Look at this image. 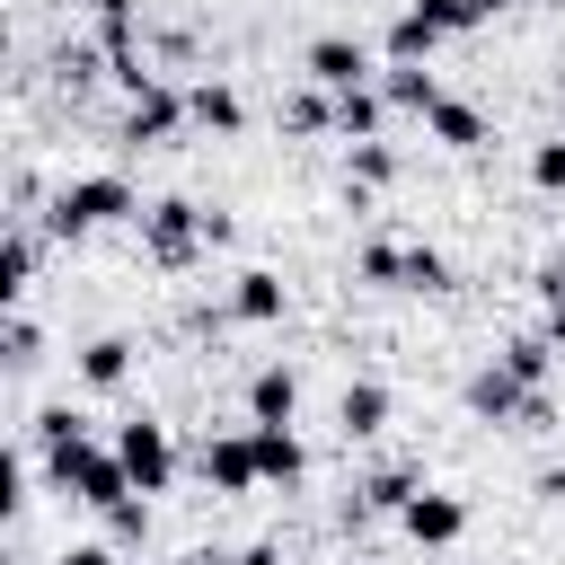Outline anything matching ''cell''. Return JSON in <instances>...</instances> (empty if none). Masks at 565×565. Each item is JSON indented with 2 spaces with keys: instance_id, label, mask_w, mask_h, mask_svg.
Wrapping results in <instances>:
<instances>
[{
  "instance_id": "44dd1931",
  "label": "cell",
  "mask_w": 565,
  "mask_h": 565,
  "mask_svg": "<svg viewBox=\"0 0 565 565\" xmlns=\"http://www.w3.org/2000/svg\"><path fill=\"white\" fill-rule=\"evenodd\" d=\"M406 503H415V477H406V468H380V477L362 486V512H406Z\"/></svg>"
},
{
  "instance_id": "cb8c5ba5",
  "label": "cell",
  "mask_w": 565,
  "mask_h": 565,
  "mask_svg": "<svg viewBox=\"0 0 565 565\" xmlns=\"http://www.w3.org/2000/svg\"><path fill=\"white\" fill-rule=\"evenodd\" d=\"M353 177H362V185H388V177H397V150H388V141H353Z\"/></svg>"
},
{
  "instance_id": "4316f807",
  "label": "cell",
  "mask_w": 565,
  "mask_h": 565,
  "mask_svg": "<svg viewBox=\"0 0 565 565\" xmlns=\"http://www.w3.org/2000/svg\"><path fill=\"white\" fill-rule=\"evenodd\" d=\"M362 274H371V282H397V274H406V247H362Z\"/></svg>"
},
{
  "instance_id": "30bf717a",
  "label": "cell",
  "mask_w": 565,
  "mask_h": 565,
  "mask_svg": "<svg viewBox=\"0 0 565 565\" xmlns=\"http://www.w3.org/2000/svg\"><path fill=\"white\" fill-rule=\"evenodd\" d=\"M433 44H441V26H433L424 9H397V26H388V71H424Z\"/></svg>"
},
{
  "instance_id": "5b68a950",
  "label": "cell",
  "mask_w": 565,
  "mask_h": 565,
  "mask_svg": "<svg viewBox=\"0 0 565 565\" xmlns=\"http://www.w3.org/2000/svg\"><path fill=\"white\" fill-rule=\"evenodd\" d=\"M300 62H309V79H318L327 97H344V88H371V53H362L353 35H318Z\"/></svg>"
},
{
  "instance_id": "d4e9b609",
  "label": "cell",
  "mask_w": 565,
  "mask_h": 565,
  "mask_svg": "<svg viewBox=\"0 0 565 565\" xmlns=\"http://www.w3.org/2000/svg\"><path fill=\"white\" fill-rule=\"evenodd\" d=\"M530 185L539 194H565V141H539L530 150Z\"/></svg>"
},
{
  "instance_id": "1f68e13d",
  "label": "cell",
  "mask_w": 565,
  "mask_h": 565,
  "mask_svg": "<svg viewBox=\"0 0 565 565\" xmlns=\"http://www.w3.org/2000/svg\"><path fill=\"white\" fill-rule=\"evenodd\" d=\"M539 494H547V503H565V468H547V477H539Z\"/></svg>"
},
{
  "instance_id": "277c9868",
  "label": "cell",
  "mask_w": 565,
  "mask_h": 565,
  "mask_svg": "<svg viewBox=\"0 0 565 565\" xmlns=\"http://www.w3.org/2000/svg\"><path fill=\"white\" fill-rule=\"evenodd\" d=\"M115 459L132 468V494H168V477H177V450H168V433H159L150 415H132V424L115 433Z\"/></svg>"
},
{
  "instance_id": "4fadbf2b",
  "label": "cell",
  "mask_w": 565,
  "mask_h": 565,
  "mask_svg": "<svg viewBox=\"0 0 565 565\" xmlns=\"http://www.w3.org/2000/svg\"><path fill=\"white\" fill-rule=\"evenodd\" d=\"M424 124H433V141H441V150H477V141H486V115H477L468 97H441Z\"/></svg>"
},
{
  "instance_id": "8992f818",
  "label": "cell",
  "mask_w": 565,
  "mask_h": 565,
  "mask_svg": "<svg viewBox=\"0 0 565 565\" xmlns=\"http://www.w3.org/2000/svg\"><path fill=\"white\" fill-rule=\"evenodd\" d=\"M203 477H212L221 494L265 486V468H256V424H247V433H212V441H203Z\"/></svg>"
},
{
  "instance_id": "6da1fadb",
  "label": "cell",
  "mask_w": 565,
  "mask_h": 565,
  "mask_svg": "<svg viewBox=\"0 0 565 565\" xmlns=\"http://www.w3.org/2000/svg\"><path fill=\"white\" fill-rule=\"evenodd\" d=\"M44 477H53L71 503H88V512H124V503H132V468H124L115 450H97V441L44 450Z\"/></svg>"
},
{
  "instance_id": "e0dca14e",
  "label": "cell",
  "mask_w": 565,
  "mask_h": 565,
  "mask_svg": "<svg viewBox=\"0 0 565 565\" xmlns=\"http://www.w3.org/2000/svg\"><path fill=\"white\" fill-rule=\"evenodd\" d=\"M185 115H194V124H212V132H238V124H247V106H238V88H221V79H203V88H185Z\"/></svg>"
},
{
  "instance_id": "2e32d148",
  "label": "cell",
  "mask_w": 565,
  "mask_h": 565,
  "mask_svg": "<svg viewBox=\"0 0 565 565\" xmlns=\"http://www.w3.org/2000/svg\"><path fill=\"white\" fill-rule=\"evenodd\" d=\"M380 97H388L397 115H433V106H441V79H433V71H380Z\"/></svg>"
},
{
  "instance_id": "836d02e7",
  "label": "cell",
  "mask_w": 565,
  "mask_h": 565,
  "mask_svg": "<svg viewBox=\"0 0 565 565\" xmlns=\"http://www.w3.org/2000/svg\"><path fill=\"white\" fill-rule=\"evenodd\" d=\"M185 565H212V556H185Z\"/></svg>"
},
{
  "instance_id": "83f0119b",
  "label": "cell",
  "mask_w": 565,
  "mask_h": 565,
  "mask_svg": "<svg viewBox=\"0 0 565 565\" xmlns=\"http://www.w3.org/2000/svg\"><path fill=\"white\" fill-rule=\"evenodd\" d=\"M35 344H44V335H35V318H9V362H18V371L35 362Z\"/></svg>"
},
{
  "instance_id": "e575fe53",
  "label": "cell",
  "mask_w": 565,
  "mask_h": 565,
  "mask_svg": "<svg viewBox=\"0 0 565 565\" xmlns=\"http://www.w3.org/2000/svg\"><path fill=\"white\" fill-rule=\"evenodd\" d=\"M547 9H565V0H547Z\"/></svg>"
},
{
  "instance_id": "5bb4252c",
  "label": "cell",
  "mask_w": 565,
  "mask_h": 565,
  "mask_svg": "<svg viewBox=\"0 0 565 565\" xmlns=\"http://www.w3.org/2000/svg\"><path fill=\"white\" fill-rule=\"evenodd\" d=\"M230 318L274 327V318H282V282H274V274H238V282H230Z\"/></svg>"
},
{
  "instance_id": "f1b7e54d",
  "label": "cell",
  "mask_w": 565,
  "mask_h": 565,
  "mask_svg": "<svg viewBox=\"0 0 565 565\" xmlns=\"http://www.w3.org/2000/svg\"><path fill=\"white\" fill-rule=\"evenodd\" d=\"M53 565H115V547H62Z\"/></svg>"
},
{
  "instance_id": "7c38bea8",
  "label": "cell",
  "mask_w": 565,
  "mask_h": 565,
  "mask_svg": "<svg viewBox=\"0 0 565 565\" xmlns=\"http://www.w3.org/2000/svg\"><path fill=\"white\" fill-rule=\"evenodd\" d=\"M335 424H344V441H371V433L388 424V388H380V380H353L344 406H335Z\"/></svg>"
},
{
  "instance_id": "603a6c76",
  "label": "cell",
  "mask_w": 565,
  "mask_h": 565,
  "mask_svg": "<svg viewBox=\"0 0 565 565\" xmlns=\"http://www.w3.org/2000/svg\"><path fill=\"white\" fill-rule=\"evenodd\" d=\"M406 291H441L450 282V265H441V247H406V274H397Z\"/></svg>"
},
{
  "instance_id": "7a4b0ae2",
  "label": "cell",
  "mask_w": 565,
  "mask_h": 565,
  "mask_svg": "<svg viewBox=\"0 0 565 565\" xmlns=\"http://www.w3.org/2000/svg\"><path fill=\"white\" fill-rule=\"evenodd\" d=\"M124 212H132V185L124 177H71L53 194V238H88V230H106Z\"/></svg>"
},
{
  "instance_id": "8fae6325",
  "label": "cell",
  "mask_w": 565,
  "mask_h": 565,
  "mask_svg": "<svg viewBox=\"0 0 565 565\" xmlns=\"http://www.w3.org/2000/svg\"><path fill=\"white\" fill-rule=\"evenodd\" d=\"M291 406H300V380H291L282 362H265V371L247 380V415H256V424H291Z\"/></svg>"
},
{
  "instance_id": "52a82bcc",
  "label": "cell",
  "mask_w": 565,
  "mask_h": 565,
  "mask_svg": "<svg viewBox=\"0 0 565 565\" xmlns=\"http://www.w3.org/2000/svg\"><path fill=\"white\" fill-rule=\"evenodd\" d=\"M397 521H406V539H415V547H459V530H468V503H459V494H433V486H424V494H415V503H406Z\"/></svg>"
},
{
  "instance_id": "ac0fdd59",
  "label": "cell",
  "mask_w": 565,
  "mask_h": 565,
  "mask_svg": "<svg viewBox=\"0 0 565 565\" xmlns=\"http://www.w3.org/2000/svg\"><path fill=\"white\" fill-rule=\"evenodd\" d=\"M380 115H388L380 88H344L335 97V132H353V141H380Z\"/></svg>"
},
{
  "instance_id": "484cf974",
  "label": "cell",
  "mask_w": 565,
  "mask_h": 565,
  "mask_svg": "<svg viewBox=\"0 0 565 565\" xmlns=\"http://www.w3.org/2000/svg\"><path fill=\"white\" fill-rule=\"evenodd\" d=\"M415 9H424L441 35H468V26H477V9H468V0H415Z\"/></svg>"
},
{
  "instance_id": "f546056e",
  "label": "cell",
  "mask_w": 565,
  "mask_h": 565,
  "mask_svg": "<svg viewBox=\"0 0 565 565\" xmlns=\"http://www.w3.org/2000/svg\"><path fill=\"white\" fill-rule=\"evenodd\" d=\"M238 565H282V547H274V539H256V547H247Z\"/></svg>"
},
{
  "instance_id": "ffe728a7",
  "label": "cell",
  "mask_w": 565,
  "mask_h": 565,
  "mask_svg": "<svg viewBox=\"0 0 565 565\" xmlns=\"http://www.w3.org/2000/svg\"><path fill=\"white\" fill-rule=\"evenodd\" d=\"M26 282H35V230H9V247H0V300H26Z\"/></svg>"
},
{
  "instance_id": "ba28073f",
  "label": "cell",
  "mask_w": 565,
  "mask_h": 565,
  "mask_svg": "<svg viewBox=\"0 0 565 565\" xmlns=\"http://www.w3.org/2000/svg\"><path fill=\"white\" fill-rule=\"evenodd\" d=\"M177 124H194V115H185V97H177V88H159V79L124 106V141H168Z\"/></svg>"
},
{
  "instance_id": "7402d4cb",
  "label": "cell",
  "mask_w": 565,
  "mask_h": 565,
  "mask_svg": "<svg viewBox=\"0 0 565 565\" xmlns=\"http://www.w3.org/2000/svg\"><path fill=\"white\" fill-rule=\"evenodd\" d=\"M282 124H291V132H318V124H335V97H327V88L309 79V88H300V97L282 106Z\"/></svg>"
},
{
  "instance_id": "d6986e66",
  "label": "cell",
  "mask_w": 565,
  "mask_h": 565,
  "mask_svg": "<svg viewBox=\"0 0 565 565\" xmlns=\"http://www.w3.org/2000/svg\"><path fill=\"white\" fill-rule=\"evenodd\" d=\"M547 362H556V335H512V344H503V371H512L521 388H547Z\"/></svg>"
},
{
  "instance_id": "9a60e30c",
  "label": "cell",
  "mask_w": 565,
  "mask_h": 565,
  "mask_svg": "<svg viewBox=\"0 0 565 565\" xmlns=\"http://www.w3.org/2000/svg\"><path fill=\"white\" fill-rule=\"evenodd\" d=\"M124 371H132V335H97V344H79V380H88V388H124Z\"/></svg>"
},
{
  "instance_id": "4dcf8cb0",
  "label": "cell",
  "mask_w": 565,
  "mask_h": 565,
  "mask_svg": "<svg viewBox=\"0 0 565 565\" xmlns=\"http://www.w3.org/2000/svg\"><path fill=\"white\" fill-rule=\"evenodd\" d=\"M88 9H97L106 26H124V18H132V0H88Z\"/></svg>"
},
{
  "instance_id": "d6a6232c",
  "label": "cell",
  "mask_w": 565,
  "mask_h": 565,
  "mask_svg": "<svg viewBox=\"0 0 565 565\" xmlns=\"http://www.w3.org/2000/svg\"><path fill=\"white\" fill-rule=\"evenodd\" d=\"M468 9H477V26H486V18H494V9H512V0H468Z\"/></svg>"
},
{
  "instance_id": "3957f363",
  "label": "cell",
  "mask_w": 565,
  "mask_h": 565,
  "mask_svg": "<svg viewBox=\"0 0 565 565\" xmlns=\"http://www.w3.org/2000/svg\"><path fill=\"white\" fill-rule=\"evenodd\" d=\"M141 238H150V256H159V265H194V247H212V212L168 194V203H150V212H141Z\"/></svg>"
},
{
  "instance_id": "9c48e42d",
  "label": "cell",
  "mask_w": 565,
  "mask_h": 565,
  "mask_svg": "<svg viewBox=\"0 0 565 565\" xmlns=\"http://www.w3.org/2000/svg\"><path fill=\"white\" fill-rule=\"evenodd\" d=\"M256 468H265V486H300L309 477V450L291 441V424H256Z\"/></svg>"
}]
</instances>
